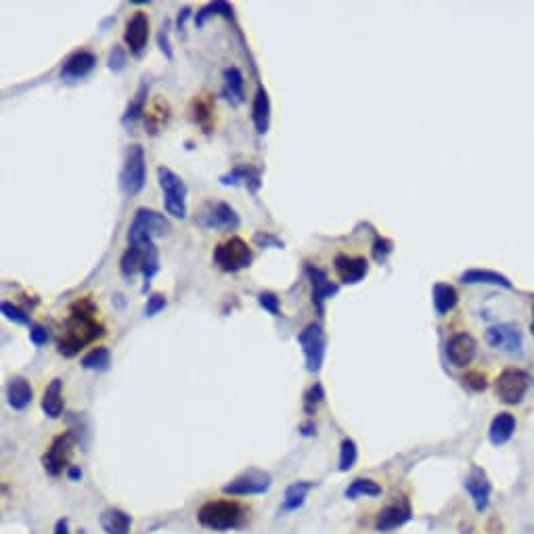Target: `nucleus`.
I'll return each instance as SVG.
<instances>
[{
    "label": "nucleus",
    "instance_id": "f257e3e1",
    "mask_svg": "<svg viewBox=\"0 0 534 534\" xmlns=\"http://www.w3.org/2000/svg\"><path fill=\"white\" fill-rule=\"evenodd\" d=\"M99 308L92 298L84 296L69 306V316L63 325V333L57 344V352L65 358L80 355L84 346L105 335V327L96 321Z\"/></svg>",
    "mask_w": 534,
    "mask_h": 534
},
{
    "label": "nucleus",
    "instance_id": "f03ea898",
    "mask_svg": "<svg viewBox=\"0 0 534 534\" xmlns=\"http://www.w3.org/2000/svg\"><path fill=\"white\" fill-rule=\"evenodd\" d=\"M245 520V509L237 501H208L199 507L197 511V522L214 533H226L235 530L243 524Z\"/></svg>",
    "mask_w": 534,
    "mask_h": 534
},
{
    "label": "nucleus",
    "instance_id": "7ed1b4c3",
    "mask_svg": "<svg viewBox=\"0 0 534 534\" xmlns=\"http://www.w3.org/2000/svg\"><path fill=\"white\" fill-rule=\"evenodd\" d=\"M170 230H172V224L164 214H160L155 210L138 208L134 212L133 223L128 228V241H130V245L143 247V245L153 243V239L168 235Z\"/></svg>",
    "mask_w": 534,
    "mask_h": 534
},
{
    "label": "nucleus",
    "instance_id": "20e7f679",
    "mask_svg": "<svg viewBox=\"0 0 534 534\" xmlns=\"http://www.w3.org/2000/svg\"><path fill=\"white\" fill-rule=\"evenodd\" d=\"M195 224L204 230H235L239 228V214L226 201L208 199L195 212Z\"/></svg>",
    "mask_w": 534,
    "mask_h": 534
},
{
    "label": "nucleus",
    "instance_id": "39448f33",
    "mask_svg": "<svg viewBox=\"0 0 534 534\" xmlns=\"http://www.w3.org/2000/svg\"><path fill=\"white\" fill-rule=\"evenodd\" d=\"M157 182L164 193V208L174 218H187V184L166 166L157 168Z\"/></svg>",
    "mask_w": 534,
    "mask_h": 534
},
{
    "label": "nucleus",
    "instance_id": "423d86ee",
    "mask_svg": "<svg viewBox=\"0 0 534 534\" xmlns=\"http://www.w3.org/2000/svg\"><path fill=\"white\" fill-rule=\"evenodd\" d=\"M214 265L224 270V272H239L243 268L252 267L254 262V252L252 247L239 239V237H230L228 241L218 243L214 247Z\"/></svg>",
    "mask_w": 534,
    "mask_h": 534
},
{
    "label": "nucleus",
    "instance_id": "0eeeda50",
    "mask_svg": "<svg viewBox=\"0 0 534 534\" xmlns=\"http://www.w3.org/2000/svg\"><path fill=\"white\" fill-rule=\"evenodd\" d=\"M147 180V164H145V149L140 145H133L126 153L122 172H120V187L122 191L134 197L143 191Z\"/></svg>",
    "mask_w": 534,
    "mask_h": 534
},
{
    "label": "nucleus",
    "instance_id": "6e6552de",
    "mask_svg": "<svg viewBox=\"0 0 534 534\" xmlns=\"http://www.w3.org/2000/svg\"><path fill=\"white\" fill-rule=\"evenodd\" d=\"M298 344L304 352L306 360V369L311 373L321 371L323 360H325V348H327V335L323 331V327L318 323L306 325L300 333H298Z\"/></svg>",
    "mask_w": 534,
    "mask_h": 534
},
{
    "label": "nucleus",
    "instance_id": "1a4fd4ad",
    "mask_svg": "<svg viewBox=\"0 0 534 534\" xmlns=\"http://www.w3.org/2000/svg\"><path fill=\"white\" fill-rule=\"evenodd\" d=\"M530 377L520 369H505L494 382V394L505 404H518L526 396Z\"/></svg>",
    "mask_w": 534,
    "mask_h": 534
},
{
    "label": "nucleus",
    "instance_id": "9d476101",
    "mask_svg": "<svg viewBox=\"0 0 534 534\" xmlns=\"http://www.w3.org/2000/svg\"><path fill=\"white\" fill-rule=\"evenodd\" d=\"M74 445H76V438L72 432H65V434H59L50 446L46 448V452L43 455V467L48 476L57 478L69 463V457L74 452Z\"/></svg>",
    "mask_w": 534,
    "mask_h": 534
},
{
    "label": "nucleus",
    "instance_id": "9b49d317",
    "mask_svg": "<svg viewBox=\"0 0 534 534\" xmlns=\"http://www.w3.org/2000/svg\"><path fill=\"white\" fill-rule=\"evenodd\" d=\"M272 484V478L268 472H262V469H247L243 472L241 476H237L235 480H230L226 486L223 489L224 494H230V496H250V494H265L270 489Z\"/></svg>",
    "mask_w": 534,
    "mask_h": 534
},
{
    "label": "nucleus",
    "instance_id": "f8f14e48",
    "mask_svg": "<svg viewBox=\"0 0 534 534\" xmlns=\"http://www.w3.org/2000/svg\"><path fill=\"white\" fill-rule=\"evenodd\" d=\"M484 340L490 348L507 352V355H520L522 346H524L520 329L511 323H499V325L489 327L484 333Z\"/></svg>",
    "mask_w": 534,
    "mask_h": 534
},
{
    "label": "nucleus",
    "instance_id": "ddd939ff",
    "mask_svg": "<svg viewBox=\"0 0 534 534\" xmlns=\"http://www.w3.org/2000/svg\"><path fill=\"white\" fill-rule=\"evenodd\" d=\"M306 274H308V279H311L312 306L316 308L318 316H323V312H325V300L333 298V296L340 291V287H338L335 283L329 281V277H327L325 270L312 267V265L306 267Z\"/></svg>",
    "mask_w": 534,
    "mask_h": 534
},
{
    "label": "nucleus",
    "instance_id": "4468645a",
    "mask_svg": "<svg viewBox=\"0 0 534 534\" xmlns=\"http://www.w3.org/2000/svg\"><path fill=\"white\" fill-rule=\"evenodd\" d=\"M96 67V57L90 50H76L72 52L63 67H61V80L65 82H76V80H84L90 76V72Z\"/></svg>",
    "mask_w": 534,
    "mask_h": 534
},
{
    "label": "nucleus",
    "instance_id": "2eb2a0df",
    "mask_svg": "<svg viewBox=\"0 0 534 534\" xmlns=\"http://www.w3.org/2000/svg\"><path fill=\"white\" fill-rule=\"evenodd\" d=\"M147 40H149V17L147 13L138 11L130 17V21L126 23V30H124V43L130 48V52L140 57L145 46H147Z\"/></svg>",
    "mask_w": 534,
    "mask_h": 534
},
{
    "label": "nucleus",
    "instance_id": "dca6fc26",
    "mask_svg": "<svg viewBox=\"0 0 534 534\" xmlns=\"http://www.w3.org/2000/svg\"><path fill=\"white\" fill-rule=\"evenodd\" d=\"M476 350H478V344L476 340L469 335V333H457L448 340L446 344V356L450 360L452 367H467L474 356H476Z\"/></svg>",
    "mask_w": 534,
    "mask_h": 534
},
{
    "label": "nucleus",
    "instance_id": "f3484780",
    "mask_svg": "<svg viewBox=\"0 0 534 534\" xmlns=\"http://www.w3.org/2000/svg\"><path fill=\"white\" fill-rule=\"evenodd\" d=\"M411 520V507L406 503H394L384 507L375 518V530L377 533H390L404 526Z\"/></svg>",
    "mask_w": 534,
    "mask_h": 534
},
{
    "label": "nucleus",
    "instance_id": "a211bd4d",
    "mask_svg": "<svg viewBox=\"0 0 534 534\" xmlns=\"http://www.w3.org/2000/svg\"><path fill=\"white\" fill-rule=\"evenodd\" d=\"M221 184L224 187H239V184H245L252 193H258L260 184H262V172L260 168L256 166H250V164H241V166H235L230 172H226L221 177Z\"/></svg>",
    "mask_w": 534,
    "mask_h": 534
},
{
    "label": "nucleus",
    "instance_id": "6ab92c4d",
    "mask_svg": "<svg viewBox=\"0 0 534 534\" xmlns=\"http://www.w3.org/2000/svg\"><path fill=\"white\" fill-rule=\"evenodd\" d=\"M333 267H335L338 277L346 285H355L358 281H362L369 272V262L365 258H355V256H346V254L335 256Z\"/></svg>",
    "mask_w": 534,
    "mask_h": 534
},
{
    "label": "nucleus",
    "instance_id": "aec40b11",
    "mask_svg": "<svg viewBox=\"0 0 534 534\" xmlns=\"http://www.w3.org/2000/svg\"><path fill=\"white\" fill-rule=\"evenodd\" d=\"M463 486L467 489V492H469V496H472V501H474V505H476L478 511H484V509L489 507L490 482L489 478H486V474H484L480 467H472V472H469V476L465 478Z\"/></svg>",
    "mask_w": 534,
    "mask_h": 534
},
{
    "label": "nucleus",
    "instance_id": "412c9836",
    "mask_svg": "<svg viewBox=\"0 0 534 534\" xmlns=\"http://www.w3.org/2000/svg\"><path fill=\"white\" fill-rule=\"evenodd\" d=\"M34 390L26 377H11L6 384V402L15 411H26L32 404Z\"/></svg>",
    "mask_w": 534,
    "mask_h": 534
},
{
    "label": "nucleus",
    "instance_id": "4be33fe9",
    "mask_svg": "<svg viewBox=\"0 0 534 534\" xmlns=\"http://www.w3.org/2000/svg\"><path fill=\"white\" fill-rule=\"evenodd\" d=\"M101 528L105 534H130V526H133V516L122 511V509H116V507H109L101 513Z\"/></svg>",
    "mask_w": 534,
    "mask_h": 534
},
{
    "label": "nucleus",
    "instance_id": "5701e85b",
    "mask_svg": "<svg viewBox=\"0 0 534 534\" xmlns=\"http://www.w3.org/2000/svg\"><path fill=\"white\" fill-rule=\"evenodd\" d=\"M40 406H43L46 417H50V419H59L63 415V379L55 377L46 386Z\"/></svg>",
    "mask_w": 534,
    "mask_h": 534
},
{
    "label": "nucleus",
    "instance_id": "b1692460",
    "mask_svg": "<svg viewBox=\"0 0 534 534\" xmlns=\"http://www.w3.org/2000/svg\"><path fill=\"white\" fill-rule=\"evenodd\" d=\"M193 120L195 124L204 130L206 134H210L214 130V101L210 94H199L193 99Z\"/></svg>",
    "mask_w": 534,
    "mask_h": 534
},
{
    "label": "nucleus",
    "instance_id": "393cba45",
    "mask_svg": "<svg viewBox=\"0 0 534 534\" xmlns=\"http://www.w3.org/2000/svg\"><path fill=\"white\" fill-rule=\"evenodd\" d=\"M516 432V417L511 413H499L490 423L489 438L494 446L505 445Z\"/></svg>",
    "mask_w": 534,
    "mask_h": 534
},
{
    "label": "nucleus",
    "instance_id": "a878e982",
    "mask_svg": "<svg viewBox=\"0 0 534 534\" xmlns=\"http://www.w3.org/2000/svg\"><path fill=\"white\" fill-rule=\"evenodd\" d=\"M252 122H254L258 134H267L270 128V99L262 87L258 89L256 96H254V103H252Z\"/></svg>",
    "mask_w": 534,
    "mask_h": 534
},
{
    "label": "nucleus",
    "instance_id": "bb28decb",
    "mask_svg": "<svg viewBox=\"0 0 534 534\" xmlns=\"http://www.w3.org/2000/svg\"><path fill=\"white\" fill-rule=\"evenodd\" d=\"M314 489V482H308V480H300V482H294L285 489V496H283V505H281V511L287 513V511H296L300 509L304 503H306V496L308 492Z\"/></svg>",
    "mask_w": 534,
    "mask_h": 534
},
{
    "label": "nucleus",
    "instance_id": "cd10ccee",
    "mask_svg": "<svg viewBox=\"0 0 534 534\" xmlns=\"http://www.w3.org/2000/svg\"><path fill=\"white\" fill-rule=\"evenodd\" d=\"M223 80H224V94H226V99H228L233 105H239V103L243 101V84H245L241 69H239V67H235V65L226 67V69L223 72Z\"/></svg>",
    "mask_w": 534,
    "mask_h": 534
},
{
    "label": "nucleus",
    "instance_id": "c85d7f7f",
    "mask_svg": "<svg viewBox=\"0 0 534 534\" xmlns=\"http://www.w3.org/2000/svg\"><path fill=\"white\" fill-rule=\"evenodd\" d=\"M432 300H434V311L436 314H446L450 312L457 302H459V296H457V289L448 283H436L434 289H432Z\"/></svg>",
    "mask_w": 534,
    "mask_h": 534
},
{
    "label": "nucleus",
    "instance_id": "c756f323",
    "mask_svg": "<svg viewBox=\"0 0 534 534\" xmlns=\"http://www.w3.org/2000/svg\"><path fill=\"white\" fill-rule=\"evenodd\" d=\"M463 283H492V285H501L505 289H511V281L505 274H499L494 270H482V268H469L459 277Z\"/></svg>",
    "mask_w": 534,
    "mask_h": 534
},
{
    "label": "nucleus",
    "instance_id": "7c9ffc66",
    "mask_svg": "<svg viewBox=\"0 0 534 534\" xmlns=\"http://www.w3.org/2000/svg\"><path fill=\"white\" fill-rule=\"evenodd\" d=\"M145 267V245H128L120 260V270L126 279H133L136 272H143Z\"/></svg>",
    "mask_w": 534,
    "mask_h": 534
},
{
    "label": "nucleus",
    "instance_id": "2f4dec72",
    "mask_svg": "<svg viewBox=\"0 0 534 534\" xmlns=\"http://www.w3.org/2000/svg\"><path fill=\"white\" fill-rule=\"evenodd\" d=\"M147 90H149V82H147V80H143V82H140V87H138V90H136V94H134V99L130 101V105H128V109H126V113H124V118H122V124H124L126 128H128V126H133L138 118H143V116H145Z\"/></svg>",
    "mask_w": 534,
    "mask_h": 534
},
{
    "label": "nucleus",
    "instance_id": "473e14b6",
    "mask_svg": "<svg viewBox=\"0 0 534 534\" xmlns=\"http://www.w3.org/2000/svg\"><path fill=\"white\" fill-rule=\"evenodd\" d=\"M80 365L87 371H107L109 365H111V352L107 348H103V346L92 348L89 355L82 356Z\"/></svg>",
    "mask_w": 534,
    "mask_h": 534
},
{
    "label": "nucleus",
    "instance_id": "72a5a7b5",
    "mask_svg": "<svg viewBox=\"0 0 534 534\" xmlns=\"http://www.w3.org/2000/svg\"><path fill=\"white\" fill-rule=\"evenodd\" d=\"M212 15H223L226 19H230V17H233V6H230L228 2H223V0L206 4L204 9L197 11V15H195V26H197V28H204L206 21H208V17H212Z\"/></svg>",
    "mask_w": 534,
    "mask_h": 534
},
{
    "label": "nucleus",
    "instance_id": "f704fd0d",
    "mask_svg": "<svg viewBox=\"0 0 534 534\" xmlns=\"http://www.w3.org/2000/svg\"><path fill=\"white\" fill-rule=\"evenodd\" d=\"M157 270H160V252H157L155 243H149V245H145V267H143L145 285H143V291H147V287L153 281V277L157 274Z\"/></svg>",
    "mask_w": 534,
    "mask_h": 534
},
{
    "label": "nucleus",
    "instance_id": "c9c22d12",
    "mask_svg": "<svg viewBox=\"0 0 534 534\" xmlns=\"http://www.w3.org/2000/svg\"><path fill=\"white\" fill-rule=\"evenodd\" d=\"M346 499H356V496H379L382 494V486L369 478H356L355 482H350V486L346 489Z\"/></svg>",
    "mask_w": 534,
    "mask_h": 534
},
{
    "label": "nucleus",
    "instance_id": "e433bc0d",
    "mask_svg": "<svg viewBox=\"0 0 534 534\" xmlns=\"http://www.w3.org/2000/svg\"><path fill=\"white\" fill-rule=\"evenodd\" d=\"M356 459H358L356 443L352 438H344L342 446H340V465H338V469L340 472H350L356 465Z\"/></svg>",
    "mask_w": 534,
    "mask_h": 534
},
{
    "label": "nucleus",
    "instance_id": "4c0bfd02",
    "mask_svg": "<svg viewBox=\"0 0 534 534\" xmlns=\"http://www.w3.org/2000/svg\"><path fill=\"white\" fill-rule=\"evenodd\" d=\"M0 311H2V314H4L9 321H13V323H17V325H30V314L26 311H21V308H17V306L11 304V302H2V304H0Z\"/></svg>",
    "mask_w": 534,
    "mask_h": 534
},
{
    "label": "nucleus",
    "instance_id": "58836bf2",
    "mask_svg": "<svg viewBox=\"0 0 534 534\" xmlns=\"http://www.w3.org/2000/svg\"><path fill=\"white\" fill-rule=\"evenodd\" d=\"M323 399H325V390H323V386H321V384H314L311 390L304 394V411H306L308 415H312V413L316 411V406L323 402Z\"/></svg>",
    "mask_w": 534,
    "mask_h": 534
},
{
    "label": "nucleus",
    "instance_id": "ea45409f",
    "mask_svg": "<svg viewBox=\"0 0 534 534\" xmlns=\"http://www.w3.org/2000/svg\"><path fill=\"white\" fill-rule=\"evenodd\" d=\"M258 304H260L262 311H267L268 314H272V316H279V314H281L279 296L272 294V291H262V294H258Z\"/></svg>",
    "mask_w": 534,
    "mask_h": 534
},
{
    "label": "nucleus",
    "instance_id": "a19ab883",
    "mask_svg": "<svg viewBox=\"0 0 534 534\" xmlns=\"http://www.w3.org/2000/svg\"><path fill=\"white\" fill-rule=\"evenodd\" d=\"M254 243L258 247H274V250H283L285 247V243L279 237H274L272 233H267V230H258L254 235Z\"/></svg>",
    "mask_w": 534,
    "mask_h": 534
},
{
    "label": "nucleus",
    "instance_id": "79ce46f5",
    "mask_svg": "<svg viewBox=\"0 0 534 534\" xmlns=\"http://www.w3.org/2000/svg\"><path fill=\"white\" fill-rule=\"evenodd\" d=\"M157 45H160V50L166 55L168 61L174 59V52H172V46H170V23H168V21L162 26V30H160V34H157Z\"/></svg>",
    "mask_w": 534,
    "mask_h": 534
},
{
    "label": "nucleus",
    "instance_id": "37998d69",
    "mask_svg": "<svg viewBox=\"0 0 534 534\" xmlns=\"http://www.w3.org/2000/svg\"><path fill=\"white\" fill-rule=\"evenodd\" d=\"M166 308V296H162V294H151L149 298H147V306H145V316H155L157 312H162Z\"/></svg>",
    "mask_w": 534,
    "mask_h": 534
},
{
    "label": "nucleus",
    "instance_id": "c03bdc74",
    "mask_svg": "<svg viewBox=\"0 0 534 534\" xmlns=\"http://www.w3.org/2000/svg\"><path fill=\"white\" fill-rule=\"evenodd\" d=\"M126 65V52L120 46H113V50L109 52V69L111 72H122Z\"/></svg>",
    "mask_w": 534,
    "mask_h": 534
},
{
    "label": "nucleus",
    "instance_id": "a18cd8bd",
    "mask_svg": "<svg viewBox=\"0 0 534 534\" xmlns=\"http://www.w3.org/2000/svg\"><path fill=\"white\" fill-rule=\"evenodd\" d=\"M390 252H392V241H388V239H377V241L373 243V258H375L377 262H384V260L388 258Z\"/></svg>",
    "mask_w": 534,
    "mask_h": 534
},
{
    "label": "nucleus",
    "instance_id": "49530a36",
    "mask_svg": "<svg viewBox=\"0 0 534 534\" xmlns=\"http://www.w3.org/2000/svg\"><path fill=\"white\" fill-rule=\"evenodd\" d=\"M30 342L34 344V346H45L46 342H48V333H46V329L43 325H30Z\"/></svg>",
    "mask_w": 534,
    "mask_h": 534
},
{
    "label": "nucleus",
    "instance_id": "de8ad7c7",
    "mask_svg": "<svg viewBox=\"0 0 534 534\" xmlns=\"http://www.w3.org/2000/svg\"><path fill=\"white\" fill-rule=\"evenodd\" d=\"M463 382H465V386H469V388L476 390V392H480V390L486 388V377L480 375V373H469V375L463 377Z\"/></svg>",
    "mask_w": 534,
    "mask_h": 534
},
{
    "label": "nucleus",
    "instance_id": "09e8293b",
    "mask_svg": "<svg viewBox=\"0 0 534 534\" xmlns=\"http://www.w3.org/2000/svg\"><path fill=\"white\" fill-rule=\"evenodd\" d=\"M67 478H69L72 482H80V480H82V469H80L78 465H69V467H67Z\"/></svg>",
    "mask_w": 534,
    "mask_h": 534
},
{
    "label": "nucleus",
    "instance_id": "8fccbe9b",
    "mask_svg": "<svg viewBox=\"0 0 534 534\" xmlns=\"http://www.w3.org/2000/svg\"><path fill=\"white\" fill-rule=\"evenodd\" d=\"M189 17H191V9H189V6H184V9H182L180 13H178V19H177V30H178V32H180V30L184 28V21H187Z\"/></svg>",
    "mask_w": 534,
    "mask_h": 534
},
{
    "label": "nucleus",
    "instance_id": "3c124183",
    "mask_svg": "<svg viewBox=\"0 0 534 534\" xmlns=\"http://www.w3.org/2000/svg\"><path fill=\"white\" fill-rule=\"evenodd\" d=\"M52 534H69V522H67V518H61V520L55 524V533Z\"/></svg>",
    "mask_w": 534,
    "mask_h": 534
},
{
    "label": "nucleus",
    "instance_id": "603ef678",
    "mask_svg": "<svg viewBox=\"0 0 534 534\" xmlns=\"http://www.w3.org/2000/svg\"><path fill=\"white\" fill-rule=\"evenodd\" d=\"M300 432H302V436H314V425L312 423H304V425H300Z\"/></svg>",
    "mask_w": 534,
    "mask_h": 534
},
{
    "label": "nucleus",
    "instance_id": "864d4df0",
    "mask_svg": "<svg viewBox=\"0 0 534 534\" xmlns=\"http://www.w3.org/2000/svg\"><path fill=\"white\" fill-rule=\"evenodd\" d=\"M533 333H534V321H533Z\"/></svg>",
    "mask_w": 534,
    "mask_h": 534
},
{
    "label": "nucleus",
    "instance_id": "5fc2aeb1",
    "mask_svg": "<svg viewBox=\"0 0 534 534\" xmlns=\"http://www.w3.org/2000/svg\"><path fill=\"white\" fill-rule=\"evenodd\" d=\"M80 534H84V530H80Z\"/></svg>",
    "mask_w": 534,
    "mask_h": 534
}]
</instances>
